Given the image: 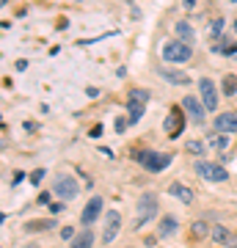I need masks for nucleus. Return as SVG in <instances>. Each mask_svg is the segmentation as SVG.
<instances>
[{"label":"nucleus","mask_w":237,"mask_h":248,"mask_svg":"<svg viewBox=\"0 0 237 248\" xmlns=\"http://www.w3.org/2000/svg\"><path fill=\"white\" fill-rule=\"evenodd\" d=\"M99 213H102V199H99V196H94V199L86 204V210H83V215H80V221L86 223V226H91V223L99 218Z\"/></svg>","instance_id":"nucleus-11"},{"label":"nucleus","mask_w":237,"mask_h":248,"mask_svg":"<svg viewBox=\"0 0 237 248\" xmlns=\"http://www.w3.org/2000/svg\"><path fill=\"white\" fill-rule=\"evenodd\" d=\"M130 99H135V102H143V105H146V99H149V91L132 89V91H130Z\"/></svg>","instance_id":"nucleus-23"},{"label":"nucleus","mask_w":237,"mask_h":248,"mask_svg":"<svg viewBox=\"0 0 237 248\" xmlns=\"http://www.w3.org/2000/svg\"><path fill=\"white\" fill-rule=\"evenodd\" d=\"M176 36H179V42H188V45H190V39H193V28L188 25V22H176Z\"/></svg>","instance_id":"nucleus-17"},{"label":"nucleus","mask_w":237,"mask_h":248,"mask_svg":"<svg viewBox=\"0 0 237 248\" xmlns=\"http://www.w3.org/2000/svg\"><path fill=\"white\" fill-rule=\"evenodd\" d=\"M127 105H130V124H135L141 116H143V102H135V99H130Z\"/></svg>","instance_id":"nucleus-19"},{"label":"nucleus","mask_w":237,"mask_h":248,"mask_svg":"<svg viewBox=\"0 0 237 248\" xmlns=\"http://www.w3.org/2000/svg\"><path fill=\"white\" fill-rule=\"evenodd\" d=\"M119 229H122V215L116 213V210L105 213V232H102V243H113L116 234H119Z\"/></svg>","instance_id":"nucleus-8"},{"label":"nucleus","mask_w":237,"mask_h":248,"mask_svg":"<svg viewBox=\"0 0 237 248\" xmlns=\"http://www.w3.org/2000/svg\"><path fill=\"white\" fill-rule=\"evenodd\" d=\"M171 234H176V221L171 215H166V218L160 221V237H171Z\"/></svg>","instance_id":"nucleus-16"},{"label":"nucleus","mask_w":237,"mask_h":248,"mask_svg":"<svg viewBox=\"0 0 237 248\" xmlns=\"http://www.w3.org/2000/svg\"><path fill=\"white\" fill-rule=\"evenodd\" d=\"M182 110L190 116V122H193L196 127H202V124H204V110H207V108H204L202 99H196V97L188 94V97L182 99Z\"/></svg>","instance_id":"nucleus-5"},{"label":"nucleus","mask_w":237,"mask_h":248,"mask_svg":"<svg viewBox=\"0 0 237 248\" xmlns=\"http://www.w3.org/2000/svg\"><path fill=\"white\" fill-rule=\"evenodd\" d=\"M207 143L215 146V149H226V146H229V141H226V135H223V133H218V135L212 133L210 138H207Z\"/></svg>","instance_id":"nucleus-20"},{"label":"nucleus","mask_w":237,"mask_h":248,"mask_svg":"<svg viewBox=\"0 0 237 248\" xmlns=\"http://www.w3.org/2000/svg\"><path fill=\"white\" fill-rule=\"evenodd\" d=\"M163 78H166L168 83H174V86H185V83H190L188 75H182V72H176V69H163Z\"/></svg>","instance_id":"nucleus-15"},{"label":"nucleus","mask_w":237,"mask_h":248,"mask_svg":"<svg viewBox=\"0 0 237 248\" xmlns=\"http://www.w3.org/2000/svg\"><path fill=\"white\" fill-rule=\"evenodd\" d=\"M53 193H55V199H61V202H72V199L80 193L78 179L75 177H58L55 185H53Z\"/></svg>","instance_id":"nucleus-3"},{"label":"nucleus","mask_w":237,"mask_h":248,"mask_svg":"<svg viewBox=\"0 0 237 248\" xmlns=\"http://www.w3.org/2000/svg\"><path fill=\"white\" fill-rule=\"evenodd\" d=\"M223 91H226L229 97L237 94V75H226V78H223Z\"/></svg>","instance_id":"nucleus-22"},{"label":"nucleus","mask_w":237,"mask_h":248,"mask_svg":"<svg viewBox=\"0 0 237 248\" xmlns=\"http://www.w3.org/2000/svg\"><path fill=\"white\" fill-rule=\"evenodd\" d=\"M210 229H212V226H207L204 221H196L193 226H190V232H193V237H207V234H210Z\"/></svg>","instance_id":"nucleus-21"},{"label":"nucleus","mask_w":237,"mask_h":248,"mask_svg":"<svg viewBox=\"0 0 237 248\" xmlns=\"http://www.w3.org/2000/svg\"><path fill=\"white\" fill-rule=\"evenodd\" d=\"M91 246H94V232H80L69 243V248H91Z\"/></svg>","instance_id":"nucleus-14"},{"label":"nucleus","mask_w":237,"mask_h":248,"mask_svg":"<svg viewBox=\"0 0 237 248\" xmlns=\"http://www.w3.org/2000/svg\"><path fill=\"white\" fill-rule=\"evenodd\" d=\"M138 163H141V166H143L146 171L158 174V171H163L168 163H171V155H160V152L146 149V152H141V155H138Z\"/></svg>","instance_id":"nucleus-2"},{"label":"nucleus","mask_w":237,"mask_h":248,"mask_svg":"<svg viewBox=\"0 0 237 248\" xmlns=\"http://www.w3.org/2000/svg\"><path fill=\"white\" fill-rule=\"evenodd\" d=\"M127 124H130V122H124V119H119V122H116V133H124V130H127Z\"/></svg>","instance_id":"nucleus-28"},{"label":"nucleus","mask_w":237,"mask_h":248,"mask_svg":"<svg viewBox=\"0 0 237 248\" xmlns=\"http://www.w3.org/2000/svg\"><path fill=\"white\" fill-rule=\"evenodd\" d=\"M188 149L193 152V155H202V152H204V146H202L199 141H188Z\"/></svg>","instance_id":"nucleus-26"},{"label":"nucleus","mask_w":237,"mask_h":248,"mask_svg":"<svg viewBox=\"0 0 237 248\" xmlns=\"http://www.w3.org/2000/svg\"><path fill=\"white\" fill-rule=\"evenodd\" d=\"M196 174L207 182H226L229 179V171L221 169L218 163H196Z\"/></svg>","instance_id":"nucleus-4"},{"label":"nucleus","mask_w":237,"mask_h":248,"mask_svg":"<svg viewBox=\"0 0 237 248\" xmlns=\"http://www.w3.org/2000/svg\"><path fill=\"white\" fill-rule=\"evenodd\" d=\"M221 28H223V19H215L210 25V36H221Z\"/></svg>","instance_id":"nucleus-25"},{"label":"nucleus","mask_w":237,"mask_h":248,"mask_svg":"<svg viewBox=\"0 0 237 248\" xmlns=\"http://www.w3.org/2000/svg\"><path fill=\"white\" fill-rule=\"evenodd\" d=\"M210 237L218 243V246H226V248H237V234L226 229V226H212L210 229Z\"/></svg>","instance_id":"nucleus-9"},{"label":"nucleus","mask_w":237,"mask_h":248,"mask_svg":"<svg viewBox=\"0 0 237 248\" xmlns=\"http://www.w3.org/2000/svg\"><path fill=\"white\" fill-rule=\"evenodd\" d=\"M199 91H202V102L207 110H215L218 108V91H215V83L210 78H202L199 80Z\"/></svg>","instance_id":"nucleus-7"},{"label":"nucleus","mask_w":237,"mask_h":248,"mask_svg":"<svg viewBox=\"0 0 237 248\" xmlns=\"http://www.w3.org/2000/svg\"><path fill=\"white\" fill-rule=\"evenodd\" d=\"M42 177H44V169L33 171V174H31V182H33V185H39V182H42Z\"/></svg>","instance_id":"nucleus-27"},{"label":"nucleus","mask_w":237,"mask_h":248,"mask_svg":"<svg viewBox=\"0 0 237 248\" xmlns=\"http://www.w3.org/2000/svg\"><path fill=\"white\" fill-rule=\"evenodd\" d=\"M196 6V0H185V9H193Z\"/></svg>","instance_id":"nucleus-29"},{"label":"nucleus","mask_w":237,"mask_h":248,"mask_svg":"<svg viewBox=\"0 0 237 248\" xmlns=\"http://www.w3.org/2000/svg\"><path fill=\"white\" fill-rule=\"evenodd\" d=\"M215 133H237V116L235 113H218L215 116Z\"/></svg>","instance_id":"nucleus-10"},{"label":"nucleus","mask_w":237,"mask_h":248,"mask_svg":"<svg viewBox=\"0 0 237 248\" xmlns=\"http://www.w3.org/2000/svg\"><path fill=\"white\" fill-rule=\"evenodd\" d=\"M55 226V221H31L25 223V232H50Z\"/></svg>","instance_id":"nucleus-18"},{"label":"nucleus","mask_w":237,"mask_h":248,"mask_svg":"<svg viewBox=\"0 0 237 248\" xmlns=\"http://www.w3.org/2000/svg\"><path fill=\"white\" fill-rule=\"evenodd\" d=\"M155 213H158V199H155V193H143L141 202H138V226H143L146 221H152Z\"/></svg>","instance_id":"nucleus-6"},{"label":"nucleus","mask_w":237,"mask_h":248,"mask_svg":"<svg viewBox=\"0 0 237 248\" xmlns=\"http://www.w3.org/2000/svg\"><path fill=\"white\" fill-rule=\"evenodd\" d=\"M163 58H166L168 63H185L193 58V50H190V45L188 42H166L163 45Z\"/></svg>","instance_id":"nucleus-1"},{"label":"nucleus","mask_w":237,"mask_h":248,"mask_svg":"<svg viewBox=\"0 0 237 248\" xmlns=\"http://www.w3.org/2000/svg\"><path fill=\"white\" fill-rule=\"evenodd\" d=\"M179 130H182V113H179V108H174V110H171V116H168V135H171V138H176V135H179Z\"/></svg>","instance_id":"nucleus-12"},{"label":"nucleus","mask_w":237,"mask_h":248,"mask_svg":"<svg viewBox=\"0 0 237 248\" xmlns=\"http://www.w3.org/2000/svg\"><path fill=\"white\" fill-rule=\"evenodd\" d=\"M75 237H78V234H75V229H72V226H63V229H61V240H66V243H72Z\"/></svg>","instance_id":"nucleus-24"},{"label":"nucleus","mask_w":237,"mask_h":248,"mask_svg":"<svg viewBox=\"0 0 237 248\" xmlns=\"http://www.w3.org/2000/svg\"><path fill=\"white\" fill-rule=\"evenodd\" d=\"M235 3H237V0H235Z\"/></svg>","instance_id":"nucleus-30"},{"label":"nucleus","mask_w":237,"mask_h":248,"mask_svg":"<svg viewBox=\"0 0 237 248\" xmlns=\"http://www.w3.org/2000/svg\"><path fill=\"white\" fill-rule=\"evenodd\" d=\"M168 193L176 196V199H179L182 204H190V202H193V193H190V190H188L185 185H179V182H174V185L168 187Z\"/></svg>","instance_id":"nucleus-13"}]
</instances>
